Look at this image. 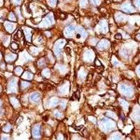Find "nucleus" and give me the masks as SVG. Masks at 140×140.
<instances>
[{"label": "nucleus", "instance_id": "nucleus-11", "mask_svg": "<svg viewBox=\"0 0 140 140\" xmlns=\"http://www.w3.org/2000/svg\"><path fill=\"white\" fill-rule=\"evenodd\" d=\"M23 33L25 35L26 39L30 41L31 40V35H32V29L28 28V27H23Z\"/></svg>", "mask_w": 140, "mask_h": 140}, {"label": "nucleus", "instance_id": "nucleus-7", "mask_svg": "<svg viewBox=\"0 0 140 140\" xmlns=\"http://www.w3.org/2000/svg\"><path fill=\"white\" fill-rule=\"evenodd\" d=\"M29 100L32 103H37L40 100V94L38 93H33L29 96Z\"/></svg>", "mask_w": 140, "mask_h": 140}, {"label": "nucleus", "instance_id": "nucleus-33", "mask_svg": "<svg viewBox=\"0 0 140 140\" xmlns=\"http://www.w3.org/2000/svg\"><path fill=\"white\" fill-rule=\"evenodd\" d=\"M0 66H1V69H5V64H1V65H0Z\"/></svg>", "mask_w": 140, "mask_h": 140}, {"label": "nucleus", "instance_id": "nucleus-18", "mask_svg": "<svg viewBox=\"0 0 140 140\" xmlns=\"http://www.w3.org/2000/svg\"><path fill=\"white\" fill-rule=\"evenodd\" d=\"M47 3L49 4V6L51 7H54L56 5V3H57V0H47Z\"/></svg>", "mask_w": 140, "mask_h": 140}, {"label": "nucleus", "instance_id": "nucleus-32", "mask_svg": "<svg viewBox=\"0 0 140 140\" xmlns=\"http://www.w3.org/2000/svg\"><path fill=\"white\" fill-rule=\"evenodd\" d=\"M92 78H93V74H92V73H90V74H88V77H87V81H90V79H92Z\"/></svg>", "mask_w": 140, "mask_h": 140}, {"label": "nucleus", "instance_id": "nucleus-1", "mask_svg": "<svg viewBox=\"0 0 140 140\" xmlns=\"http://www.w3.org/2000/svg\"><path fill=\"white\" fill-rule=\"evenodd\" d=\"M54 23V18H53V14L52 13H49L48 14L46 18L42 21V23L39 24V26H43V27H48V26H51L52 23Z\"/></svg>", "mask_w": 140, "mask_h": 140}, {"label": "nucleus", "instance_id": "nucleus-12", "mask_svg": "<svg viewBox=\"0 0 140 140\" xmlns=\"http://www.w3.org/2000/svg\"><path fill=\"white\" fill-rule=\"evenodd\" d=\"M23 37V35L20 29H18V30L14 33V35H13V38H14V40H17V41H18V40H22Z\"/></svg>", "mask_w": 140, "mask_h": 140}, {"label": "nucleus", "instance_id": "nucleus-30", "mask_svg": "<svg viewBox=\"0 0 140 140\" xmlns=\"http://www.w3.org/2000/svg\"><path fill=\"white\" fill-rule=\"evenodd\" d=\"M12 2L16 5H19V4H21L22 3V0H12Z\"/></svg>", "mask_w": 140, "mask_h": 140}, {"label": "nucleus", "instance_id": "nucleus-4", "mask_svg": "<svg viewBox=\"0 0 140 140\" xmlns=\"http://www.w3.org/2000/svg\"><path fill=\"white\" fill-rule=\"evenodd\" d=\"M75 32H76L75 25H69V26H67V27L65 28V36H66V37H71L73 35L75 34Z\"/></svg>", "mask_w": 140, "mask_h": 140}, {"label": "nucleus", "instance_id": "nucleus-9", "mask_svg": "<svg viewBox=\"0 0 140 140\" xmlns=\"http://www.w3.org/2000/svg\"><path fill=\"white\" fill-rule=\"evenodd\" d=\"M75 35H76V37L77 38H81V37H86L87 36V34L84 29H78V30H76L75 32Z\"/></svg>", "mask_w": 140, "mask_h": 140}, {"label": "nucleus", "instance_id": "nucleus-24", "mask_svg": "<svg viewBox=\"0 0 140 140\" xmlns=\"http://www.w3.org/2000/svg\"><path fill=\"white\" fill-rule=\"evenodd\" d=\"M90 3L93 4V6H97L100 4V0H90Z\"/></svg>", "mask_w": 140, "mask_h": 140}, {"label": "nucleus", "instance_id": "nucleus-8", "mask_svg": "<svg viewBox=\"0 0 140 140\" xmlns=\"http://www.w3.org/2000/svg\"><path fill=\"white\" fill-rule=\"evenodd\" d=\"M109 46V41L108 40H106V39H103L101 41L99 42L98 44V49H106V48H108Z\"/></svg>", "mask_w": 140, "mask_h": 140}, {"label": "nucleus", "instance_id": "nucleus-27", "mask_svg": "<svg viewBox=\"0 0 140 140\" xmlns=\"http://www.w3.org/2000/svg\"><path fill=\"white\" fill-rule=\"evenodd\" d=\"M66 17H67V16H66L65 13H63V12L60 13V19H62V20H65Z\"/></svg>", "mask_w": 140, "mask_h": 140}, {"label": "nucleus", "instance_id": "nucleus-28", "mask_svg": "<svg viewBox=\"0 0 140 140\" xmlns=\"http://www.w3.org/2000/svg\"><path fill=\"white\" fill-rule=\"evenodd\" d=\"M95 65H96V66H99L100 68L103 67V65H102V64L100 63V61H99L98 59H96V60H95Z\"/></svg>", "mask_w": 140, "mask_h": 140}, {"label": "nucleus", "instance_id": "nucleus-25", "mask_svg": "<svg viewBox=\"0 0 140 140\" xmlns=\"http://www.w3.org/2000/svg\"><path fill=\"white\" fill-rule=\"evenodd\" d=\"M38 65L40 66V68H41L42 66H45V65H46V64H45V60L44 59H40V60H39Z\"/></svg>", "mask_w": 140, "mask_h": 140}, {"label": "nucleus", "instance_id": "nucleus-17", "mask_svg": "<svg viewBox=\"0 0 140 140\" xmlns=\"http://www.w3.org/2000/svg\"><path fill=\"white\" fill-rule=\"evenodd\" d=\"M29 86H30V82H27V81H22L21 82L22 90H25L26 88H28Z\"/></svg>", "mask_w": 140, "mask_h": 140}, {"label": "nucleus", "instance_id": "nucleus-21", "mask_svg": "<svg viewBox=\"0 0 140 140\" xmlns=\"http://www.w3.org/2000/svg\"><path fill=\"white\" fill-rule=\"evenodd\" d=\"M11 45V49H14V51H17L19 49V45L17 42H12Z\"/></svg>", "mask_w": 140, "mask_h": 140}, {"label": "nucleus", "instance_id": "nucleus-15", "mask_svg": "<svg viewBox=\"0 0 140 140\" xmlns=\"http://www.w3.org/2000/svg\"><path fill=\"white\" fill-rule=\"evenodd\" d=\"M23 78H27V79H32L33 78V74L30 72H24L23 75Z\"/></svg>", "mask_w": 140, "mask_h": 140}, {"label": "nucleus", "instance_id": "nucleus-14", "mask_svg": "<svg viewBox=\"0 0 140 140\" xmlns=\"http://www.w3.org/2000/svg\"><path fill=\"white\" fill-rule=\"evenodd\" d=\"M14 73H15V75H17V76L23 75V67H21V66H17V67H15Z\"/></svg>", "mask_w": 140, "mask_h": 140}, {"label": "nucleus", "instance_id": "nucleus-31", "mask_svg": "<svg viewBox=\"0 0 140 140\" xmlns=\"http://www.w3.org/2000/svg\"><path fill=\"white\" fill-rule=\"evenodd\" d=\"M65 52H66V54H68V55H70L71 54V49H70V48H66V49H65Z\"/></svg>", "mask_w": 140, "mask_h": 140}, {"label": "nucleus", "instance_id": "nucleus-19", "mask_svg": "<svg viewBox=\"0 0 140 140\" xmlns=\"http://www.w3.org/2000/svg\"><path fill=\"white\" fill-rule=\"evenodd\" d=\"M79 4H81V7H82V8H85V7H87V6H88L89 2H88V0H81Z\"/></svg>", "mask_w": 140, "mask_h": 140}, {"label": "nucleus", "instance_id": "nucleus-6", "mask_svg": "<svg viewBox=\"0 0 140 140\" xmlns=\"http://www.w3.org/2000/svg\"><path fill=\"white\" fill-rule=\"evenodd\" d=\"M4 26H5V29L7 30L8 33H12L15 29L16 25L14 23H11V22H5L4 23Z\"/></svg>", "mask_w": 140, "mask_h": 140}, {"label": "nucleus", "instance_id": "nucleus-2", "mask_svg": "<svg viewBox=\"0 0 140 140\" xmlns=\"http://www.w3.org/2000/svg\"><path fill=\"white\" fill-rule=\"evenodd\" d=\"M65 43V41L64 39H60V40H58V41L55 43L54 52H55V55H56V56H60V54H61V49H62V48L64 47Z\"/></svg>", "mask_w": 140, "mask_h": 140}, {"label": "nucleus", "instance_id": "nucleus-5", "mask_svg": "<svg viewBox=\"0 0 140 140\" xmlns=\"http://www.w3.org/2000/svg\"><path fill=\"white\" fill-rule=\"evenodd\" d=\"M5 59H6V62L12 63L17 59V54L12 53V52H7V53H6V55H5Z\"/></svg>", "mask_w": 140, "mask_h": 140}, {"label": "nucleus", "instance_id": "nucleus-29", "mask_svg": "<svg viewBox=\"0 0 140 140\" xmlns=\"http://www.w3.org/2000/svg\"><path fill=\"white\" fill-rule=\"evenodd\" d=\"M115 38H116V39H122V34H119V33L116 34V35H115Z\"/></svg>", "mask_w": 140, "mask_h": 140}, {"label": "nucleus", "instance_id": "nucleus-13", "mask_svg": "<svg viewBox=\"0 0 140 140\" xmlns=\"http://www.w3.org/2000/svg\"><path fill=\"white\" fill-rule=\"evenodd\" d=\"M122 92L124 94H131L132 93V91H131V89L129 88V87H127V86H125V85H122Z\"/></svg>", "mask_w": 140, "mask_h": 140}, {"label": "nucleus", "instance_id": "nucleus-3", "mask_svg": "<svg viewBox=\"0 0 140 140\" xmlns=\"http://www.w3.org/2000/svg\"><path fill=\"white\" fill-rule=\"evenodd\" d=\"M41 135V130L39 124H36L32 128V138H39Z\"/></svg>", "mask_w": 140, "mask_h": 140}, {"label": "nucleus", "instance_id": "nucleus-20", "mask_svg": "<svg viewBox=\"0 0 140 140\" xmlns=\"http://www.w3.org/2000/svg\"><path fill=\"white\" fill-rule=\"evenodd\" d=\"M11 104H12L14 106H16V107H17V106H19L18 100H17V99L15 98V101H14V97H11Z\"/></svg>", "mask_w": 140, "mask_h": 140}, {"label": "nucleus", "instance_id": "nucleus-35", "mask_svg": "<svg viewBox=\"0 0 140 140\" xmlns=\"http://www.w3.org/2000/svg\"><path fill=\"white\" fill-rule=\"evenodd\" d=\"M0 60H1V53H0Z\"/></svg>", "mask_w": 140, "mask_h": 140}, {"label": "nucleus", "instance_id": "nucleus-23", "mask_svg": "<svg viewBox=\"0 0 140 140\" xmlns=\"http://www.w3.org/2000/svg\"><path fill=\"white\" fill-rule=\"evenodd\" d=\"M11 126L9 124L6 125L5 127L3 128V131H4V132H11Z\"/></svg>", "mask_w": 140, "mask_h": 140}, {"label": "nucleus", "instance_id": "nucleus-22", "mask_svg": "<svg viewBox=\"0 0 140 140\" xmlns=\"http://www.w3.org/2000/svg\"><path fill=\"white\" fill-rule=\"evenodd\" d=\"M8 19L11 20V21H12V22H15L16 21V16H15V14L13 12H11L9 13V15H8Z\"/></svg>", "mask_w": 140, "mask_h": 140}, {"label": "nucleus", "instance_id": "nucleus-16", "mask_svg": "<svg viewBox=\"0 0 140 140\" xmlns=\"http://www.w3.org/2000/svg\"><path fill=\"white\" fill-rule=\"evenodd\" d=\"M42 75H43V77H45V78H49V75H51V71H49V69H48V68H45L43 71H42Z\"/></svg>", "mask_w": 140, "mask_h": 140}, {"label": "nucleus", "instance_id": "nucleus-10", "mask_svg": "<svg viewBox=\"0 0 140 140\" xmlns=\"http://www.w3.org/2000/svg\"><path fill=\"white\" fill-rule=\"evenodd\" d=\"M122 8L125 11V12H127V13H132L135 11V8H133V6L131 5L130 3H126L125 5L122 6Z\"/></svg>", "mask_w": 140, "mask_h": 140}, {"label": "nucleus", "instance_id": "nucleus-26", "mask_svg": "<svg viewBox=\"0 0 140 140\" xmlns=\"http://www.w3.org/2000/svg\"><path fill=\"white\" fill-rule=\"evenodd\" d=\"M73 97H74L73 99L76 98L77 100H78V99H79V93H78V92H76V93L73 94Z\"/></svg>", "mask_w": 140, "mask_h": 140}, {"label": "nucleus", "instance_id": "nucleus-34", "mask_svg": "<svg viewBox=\"0 0 140 140\" xmlns=\"http://www.w3.org/2000/svg\"><path fill=\"white\" fill-rule=\"evenodd\" d=\"M1 92H2V86L0 85V93H1Z\"/></svg>", "mask_w": 140, "mask_h": 140}]
</instances>
